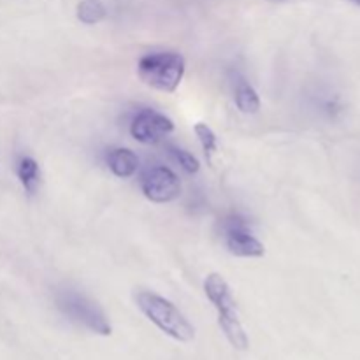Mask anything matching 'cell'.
<instances>
[{"label":"cell","instance_id":"cell-2","mask_svg":"<svg viewBox=\"0 0 360 360\" xmlns=\"http://www.w3.org/2000/svg\"><path fill=\"white\" fill-rule=\"evenodd\" d=\"M136 302L143 315L169 338L181 343H190L195 338V329L185 315L162 295L153 292H137Z\"/></svg>","mask_w":360,"mask_h":360},{"label":"cell","instance_id":"cell-14","mask_svg":"<svg viewBox=\"0 0 360 360\" xmlns=\"http://www.w3.org/2000/svg\"><path fill=\"white\" fill-rule=\"evenodd\" d=\"M354 4H357V6H360V0H352Z\"/></svg>","mask_w":360,"mask_h":360},{"label":"cell","instance_id":"cell-7","mask_svg":"<svg viewBox=\"0 0 360 360\" xmlns=\"http://www.w3.org/2000/svg\"><path fill=\"white\" fill-rule=\"evenodd\" d=\"M174 130V123L167 116L153 111V109H143L136 115L130 125V132L139 143L155 144L162 139V136L171 134Z\"/></svg>","mask_w":360,"mask_h":360},{"label":"cell","instance_id":"cell-4","mask_svg":"<svg viewBox=\"0 0 360 360\" xmlns=\"http://www.w3.org/2000/svg\"><path fill=\"white\" fill-rule=\"evenodd\" d=\"M56 306L67 319H70V322L86 327L88 330L101 334V336L111 334V323H109L104 309L84 294H79L76 290L60 292L56 295Z\"/></svg>","mask_w":360,"mask_h":360},{"label":"cell","instance_id":"cell-11","mask_svg":"<svg viewBox=\"0 0 360 360\" xmlns=\"http://www.w3.org/2000/svg\"><path fill=\"white\" fill-rule=\"evenodd\" d=\"M108 14L104 4L101 0H81L77 6V20L84 25H95L102 21Z\"/></svg>","mask_w":360,"mask_h":360},{"label":"cell","instance_id":"cell-10","mask_svg":"<svg viewBox=\"0 0 360 360\" xmlns=\"http://www.w3.org/2000/svg\"><path fill=\"white\" fill-rule=\"evenodd\" d=\"M236 105L241 112L245 115H255L260 109V98L259 94L255 91V88L250 83H246L245 79H241L236 86Z\"/></svg>","mask_w":360,"mask_h":360},{"label":"cell","instance_id":"cell-5","mask_svg":"<svg viewBox=\"0 0 360 360\" xmlns=\"http://www.w3.org/2000/svg\"><path fill=\"white\" fill-rule=\"evenodd\" d=\"M141 190H143L144 197L151 202L165 204L178 199L179 193H181V183L171 169L157 165V167L148 169L143 174Z\"/></svg>","mask_w":360,"mask_h":360},{"label":"cell","instance_id":"cell-1","mask_svg":"<svg viewBox=\"0 0 360 360\" xmlns=\"http://www.w3.org/2000/svg\"><path fill=\"white\" fill-rule=\"evenodd\" d=\"M204 292H206V297L210 299V302L217 309L218 323H220V329L224 330L229 343L236 350H246L250 345L248 334H246L245 327L239 320L238 302H236L225 278L218 273L207 274L206 280H204Z\"/></svg>","mask_w":360,"mask_h":360},{"label":"cell","instance_id":"cell-3","mask_svg":"<svg viewBox=\"0 0 360 360\" xmlns=\"http://www.w3.org/2000/svg\"><path fill=\"white\" fill-rule=\"evenodd\" d=\"M137 72L148 86L172 94L185 76V58L176 51L148 53L139 60Z\"/></svg>","mask_w":360,"mask_h":360},{"label":"cell","instance_id":"cell-8","mask_svg":"<svg viewBox=\"0 0 360 360\" xmlns=\"http://www.w3.org/2000/svg\"><path fill=\"white\" fill-rule=\"evenodd\" d=\"M108 164L112 174L127 179L136 174L137 167H139V158L134 151L127 150V148H116V150L109 151Z\"/></svg>","mask_w":360,"mask_h":360},{"label":"cell","instance_id":"cell-13","mask_svg":"<svg viewBox=\"0 0 360 360\" xmlns=\"http://www.w3.org/2000/svg\"><path fill=\"white\" fill-rule=\"evenodd\" d=\"M172 157L176 158V162H178L179 165H181L183 169H185L186 172H190V174H193V172L199 171V160H197L195 157H193L190 151H185L181 150V148H172L171 150Z\"/></svg>","mask_w":360,"mask_h":360},{"label":"cell","instance_id":"cell-6","mask_svg":"<svg viewBox=\"0 0 360 360\" xmlns=\"http://www.w3.org/2000/svg\"><path fill=\"white\" fill-rule=\"evenodd\" d=\"M224 234L225 246L232 255L255 259V257H264V253H266L262 243L248 231L246 221L236 214H232L224 221Z\"/></svg>","mask_w":360,"mask_h":360},{"label":"cell","instance_id":"cell-9","mask_svg":"<svg viewBox=\"0 0 360 360\" xmlns=\"http://www.w3.org/2000/svg\"><path fill=\"white\" fill-rule=\"evenodd\" d=\"M18 178H20L21 185L27 190V193L34 195L35 190H37L39 181H41V169H39V164L30 157H21L18 160Z\"/></svg>","mask_w":360,"mask_h":360},{"label":"cell","instance_id":"cell-12","mask_svg":"<svg viewBox=\"0 0 360 360\" xmlns=\"http://www.w3.org/2000/svg\"><path fill=\"white\" fill-rule=\"evenodd\" d=\"M193 132H195L197 139H199V143H200V146H202L206 157L211 158V155L217 151V136H214L213 130H211L206 123H195V127H193Z\"/></svg>","mask_w":360,"mask_h":360}]
</instances>
